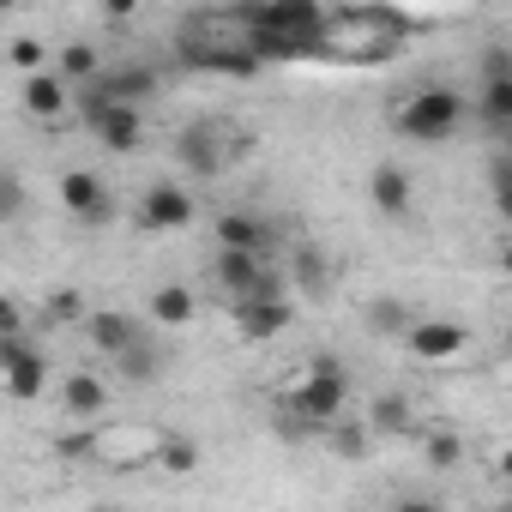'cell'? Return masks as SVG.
<instances>
[{
    "label": "cell",
    "instance_id": "2e32d148",
    "mask_svg": "<svg viewBox=\"0 0 512 512\" xmlns=\"http://www.w3.org/2000/svg\"><path fill=\"white\" fill-rule=\"evenodd\" d=\"M290 284L308 290V296H326V290H332V260H326L314 241H296V247H290Z\"/></svg>",
    "mask_w": 512,
    "mask_h": 512
},
{
    "label": "cell",
    "instance_id": "ac0fdd59",
    "mask_svg": "<svg viewBox=\"0 0 512 512\" xmlns=\"http://www.w3.org/2000/svg\"><path fill=\"white\" fill-rule=\"evenodd\" d=\"M61 404H67L73 416L97 422V416L109 410V386H103L97 374H67V380H61Z\"/></svg>",
    "mask_w": 512,
    "mask_h": 512
},
{
    "label": "cell",
    "instance_id": "f546056e",
    "mask_svg": "<svg viewBox=\"0 0 512 512\" xmlns=\"http://www.w3.org/2000/svg\"><path fill=\"white\" fill-rule=\"evenodd\" d=\"M19 205H25V181L7 175V181H0V217H19Z\"/></svg>",
    "mask_w": 512,
    "mask_h": 512
},
{
    "label": "cell",
    "instance_id": "e575fe53",
    "mask_svg": "<svg viewBox=\"0 0 512 512\" xmlns=\"http://www.w3.org/2000/svg\"><path fill=\"white\" fill-rule=\"evenodd\" d=\"M500 151H506V157H512V127H506V133H500Z\"/></svg>",
    "mask_w": 512,
    "mask_h": 512
},
{
    "label": "cell",
    "instance_id": "9a60e30c",
    "mask_svg": "<svg viewBox=\"0 0 512 512\" xmlns=\"http://www.w3.org/2000/svg\"><path fill=\"white\" fill-rule=\"evenodd\" d=\"M145 314H151V326L181 332V326H193L199 302H193V290H187V284H157V290H151V302H145Z\"/></svg>",
    "mask_w": 512,
    "mask_h": 512
},
{
    "label": "cell",
    "instance_id": "f1b7e54d",
    "mask_svg": "<svg viewBox=\"0 0 512 512\" xmlns=\"http://www.w3.org/2000/svg\"><path fill=\"white\" fill-rule=\"evenodd\" d=\"M49 320H61V326H67V320H91V314H85L79 290H55V296H49Z\"/></svg>",
    "mask_w": 512,
    "mask_h": 512
},
{
    "label": "cell",
    "instance_id": "e0dca14e",
    "mask_svg": "<svg viewBox=\"0 0 512 512\" xmlns=\"http://www.w3.org/2000/svg\"><path fill=\"white\" fill-rule=\"evenodd\" d=\"M175 157H181V169H187L193 181L223 175V151L211 145V127H187V133H181V145H175Z\"/></svg>",
    "mask_w": 512,
    "mask_h": 512
},
{
    "label": "cell",
    "instance_id": "836d02e7",
    "mask_svg": "<svg viewBox=\"0 0 512 512\" xmlns=\"http://www.w3.org/2000/svg\"><path fill=\"white\" fill-rule=\"evenodd\" d=\"M500 266H506V272H512V241H506V247H500Z\"/></svg>",
    "mask_w": 512,
    "mask_h": 512
},
{
    "label": "cell",
    "instance_id": "9c48e42d",
    "mask_svg": "<svg viewBox=\"0 0 512 512\" xmlns=\"http://www.w3.org/2000/svg\"><path fill=\"white\" fill-rule=\"evenodd\" d=\"M217 284L229 290V302H253L260 296V284L272 278V266L260 260V253H229V247H217Z\"/></svg>",
    "mask_w": 512,
    "mask_h": 512
},
{
    "label": "cell",
    "instance_id": "4dcf8cb0",
    "mask_svg": "<svg viewBox=\"0 0 512 512\" xmlns=\"http://www.w3.org/2000/svg\"><path fill=\"white\" fill-rule=\"evenodd\" d=\"M392 512H440V500H398Z\"/></svg>",
    "mask_w": 512,
    "mask_h": 512
},
{
    "label": "cell",
    "instance_id": "30bf717a",
    "mask_svg": "<svg viewBox=\"0 0 512 512\" xmlns=\"http://www.w3.org/2000/svg\"><path fill=\"white\" fill-rule=\"evenodd\" d=\"M404 344H410V356H422V362H452V356L470 350V332H464L458 320H416Z\"/></svg>",
    "mask_w": 512,
    "mask_h": 512
},
{
    "label": "cell",
    "instance_id": "277c9868",
    "mask_svg": "<svg viewBox=\"0 0 512 512\" xmlns=\"http://www.w3.org/2000/svg\"><path fill=\"white\" fill-rule=\"evenodd\" d=\"M193 217H199V199H193L181 181H151V187H145V199H139V223H145L151 235L193 229Z\"/></svg>",
    "mask_w": 512,
    "mask_h": 512
},
{
    "label": "cell",
    "instance_id": "603a6c76",
    "mask_svg": "<svg viewBox=\"0 0 512 512\" xmlns=\"http://www.w3.org/2000/svg\"><path fill=\"white\" fill-rule=\"evenodd\" d=\"M368 428H374V434H410V398H398V392L374 398V416H368Z\"/></svg>",
    "mask_w": 512,
    "mask_h": 512
},
{
    "label": "cell",
    "instance_id": "ba28073f",
    "mask_svg": "<svg viewBox=\"0 0 512 512\" xmlns=\"http://www.w3.org/2000/svg\"><path fill=\"white\" fill-rule=\"evenodd\" d=\"M229 320H235L241 344H266L296 326V308L290 302H229Z\"/></svg>",
    "mask_w": 512,
    "mask_h": 512
},
{
    "label": "cell",
    "instance_id": "52a82bcc",
    "mask_svg": "<svg viewBox=\"0 0 512 512\" xmlns=\"http://www.w3.org/2000/svg\"><path fill=\"white\" fill-rule=\"evenodd\" d=\"M55 193H61V205H67L79 223H109V181H103L97 169H67Z\"/></svg>",
    "mask_w": 512,
    "mask_h": 512
},
{
    "label": "cell",
    "instance_id": "d4e9b609",
    "mask_svg": "<svg viewBox=\"0 0 512 512\" xmlns=\"http://www.w3.org/2000/svg\"><path fill=\"white\" fill-rule=\"evenodd\" d=\"M422 458H428V464H434V470H452V464H458V458H464V440H458V434H452V428H434V434H428V440H422Z\"/></svg>",
    "mask_w": 512,
    "mask_h": 512
},
{
    "label": "cell",
    "instance_id": "d6986e66",
    "mask_svg": "<svg viewBox=\"0 0 512 512\" xmlns=\"http://www.w3.org/2000/svg\"><path fill=\"white\" fill-rule=\"evenodd\" d=\"M97 91H103L109 103H133V109H139V97L157 91V73H151V67H121V73H103Z\"/></svg>",
    "mask_w": 512,
    "mask_h": 512
},
{
    "label": "cell",
    "instance_id": "83f0119b",
    "mask_svg": "<svg viewBox=\"0 0 512 512\" xmlns=\"http://www.w3.org/2000/svg\"><path fill=\"white\" fill-rule=\"evenodd\" d=\"M157 368H163V356H157L151 344H139V350H127V356H121V374H127V380H151Z\"/></svg>",
    "mask_w": 512,
    "mask_h": 512
},
{
    "label": "cell",
    "instance_id": "7402d4cb",
    "mask_svg": "<svg viewBox=\"0 0 512 512\" xmlns=\"http://www.w3.org/2000/svg\"><path fill=\"white\" fill-rule=\"evenodd\" d=\"M157 464L175 470V476H193L199 470V446L187 434H157Z\"/></svg>",
    "mask_w": 512,
    "mask_h": 512
},
{
    "label": "cell",
    "instance_id": "d6a6232c",
    "mask_svg": "<svg viewBox=\"0 0 512 512\" xmlns=\"http://www.w3.org/2000/svg\"><path fill=\"white\" fill-rule=\"evenodd\" d=\"M500 482L512 488V452H500Z\"/></svg>",
    "mask_w": 512,
    "mask_h": 512
},
{
    "label": "cell",
    "instance_id": "7a4b0ae2",
    "mask_svg": "<svg viewBox=\"0 0 512 512\" xmlns=\"http://www.w3.org/2000/svg\"><path fill=\"white\" fill-rule=\"evenodd\" d=\"M344 398H350V374H344L332 356H320V362L284 392V410L302 416V422H314L320 434H332V422L344 416Z\"/></svg>",
    "mask_w": 512,
    "mask_h": 512
},
{
    "label": "cell",
    "instance_id": "4fadbf2b",
    "mask_svg": "<svg viewBox=\"0 0 512 512\" xmlns=\"http://www.w3.org/2000/svg\"><path fill=\"white\" fill-rule=\"evenodd\" d=\"M19 103H25V115H37V121H55V115H67V103H79V91H73L61 73H37V79H25Z\"/></svg>",
    "mask_w": 512,
    "mask_h": 512
},
{
    "label": "cell",
    "instance_id": "7c38bea8",
    "mask_svg": "<svg viewBox=\"0 0 512 512\" xmlns=\"http://www.w3.org/2000/svg\"><path fill=\"white\" fill-rule=\"evenodd\" d=\"M217 247H229V253H260V260H266L272 223L253 217V211H223V217H217Z\"/></svg>",
    "mask_w": 512,
    "mask_h": 512
},
{
    "label": "cell",
    "instance_id": "8d00e7d4",
    "mask_svg": "<svg viewBox=\"0 0 512 512\" xmlns=\"http://www.w3.org/2000/svg\"><path fill=\"white\" fill-rule=\"evenodd\" d=\"M494 512H512V500H506V506H494Z\"/></svg>",
    "mask_w": 512,
    "mask_h": 512
},
{
    "label": "cell",
    "instance_id": "5bb4252c",
    "mask_svg": "<svg viewBox=\"0 0 512 512\" xmlns=\"http://www.w3.org/2000/svg\"><path fill=\"white\" fill-rule=\"evenodd\" d=\"M410 199H416L410 175H404L398 163H374V175H368V205H374L380 217H404V211H410Z\"/></svg>",
    "mask_w": 512,
    "mask_h": 512
},
{
    "label": "cell",
    "instance_id": "d590c367",
    "mask_svg": "<svg viewBox=\"0 0 512 512\" xmlns=\"http://www.w3.org/2000/svg\"><path fill=\"white\" fill-rule=\"evenodd\" d=\"M506 350H512V326H506Z\"/></svg>",
    "mask_w": 512,
    "mask_h": 512
},
{
    "label": "cell",
    "instance_id": "ffe728a7",
    "mask_svg": "<svg viewBox=\"0 0 512 512\" xmlns=\"http://www.w3.org/2000/svg\"><path fill=\"white\" fill-rule=\"evenodd\" d=\"M61 79H67L73 91L97 85V79H103V61H97V49H91V43H67V49H61Z\"/></svg>",
    "mask_w": 512,
    "mask_h": 512
},
{
    "label": "cell",
    "instance_id": "8992f818",
    "mask_svg": "<svg viewBox=\"0 0 512 512\" xmlns=\"http://www.w3.org/2000/svg\"><path fill=\"white\" fill-rule=\"evenodd\" d=\"M0 368H7V398H19V404L43 398V386H49V356L43 350H31L25 338H7L0 344Z\"/></svg>",
    "mask_w": 512,
    "mask_h": 512
},
{
    "label": "cell",
    "instance_id": "5b68a950",
    "mask_svg": "<svg viewBox=\"0 0 512 512\" xmlns=\"http://www.w3.org/2000/svg\"><path fill=\"white\" fill-rule=\"evenodd\" d=\"M181 67L193 73H223V79H253L260 73V61H253L241 43H205V37H181Z\"/></svg>",
    "mask_w": 512,
    "mask_h": 512
},
{
    "label": "cell",
    "instance_id": "74e56055",
    "mask_svg": "<svg viewBox=\"0 0 512 512\" xmlns=\"http://www.w3.org/2000/svg\"><path fill=\"white\" fill-rule=\"evenodd\" d=\"M97 512H109V506H97Z\"/></svg>",
    "mask_w": 512,
    "mask_h": 512
},
{
    "label": "cell",
    "instance_id": "4316f807",
    "mask_svg": "<svg viewBox=\"0 0 512 512\" xmlns=\"http://www.w3.org/2000/svg\"><path fill=\"white\" fill-rule=\"evenodd\" d=\"M368 326H374V332H404V338H410L416 320H410L398 302H374V308H368Z\"/></svg>",
    "mask_w": 512,
    "mask_h": 512
},
{
    "label": "cell",
    "instance_id": "44dd1931",
    "mask_svg": "<svg viewBox=\"0 0 512 512\" xmlns=\"http://www.w3.org/2000/svg\"><path fill=\"white\" fill-rule=\"evenodd\" d=\"M476 103H482V121H494V133L512 127V79H482Z\"/></svg>",
    "mask_w": 512,
    "mask_h": 512
},
{
    "label": "cell",
    "instance_id": "cb8c5ba5",
    "mask_svg": "<svg viewBox=\"0 0 512 512\" xmlns=\"http://www.w3.org/2000/svg\"><path fill=\"white\" fill-rule=\"evenodd\" d=\"M7 61H13V67H19L25 79H37V73H49V49H43L37 37H13V43H7Z\"/></svg>",
    "mask_w": 512,
    "mask_h": 512
},
{
    "label": "cell",
    "instance_id": "6da1fadb",
    "mask_svg": "<svg viewBox=\"0 0 512 512\" xmlns=\"http://www.w3.org/2000/svg\"><path fill=\"white\" fill-rule=\"evenodd\" d=\"M464 127V97L452 85H422L392 109V133H404L410 145H446Z\"/></svg>",
    "mask_w": 512,
    "mask_h": 512
},
{
    "label": "cell",
    "instance_id": "484cf974",
    "mask_svg": "<svg viewBox=\"0 0 512 512\" xmlns=\"http://www.w3.org/2000/svg\"><path fill=\"white\" fill-rule=\"evenodd\" d=\"M368 434H374V428H362V422H332V446H338L344 458H368Z\"/></svg>",
    "mask_w": 512,
    "mask_h": 512
},
{
    "label": "cell",
    "instance_id": "3957f363",
    "mask_svg": "<svg viewBox=\"0 0 512 512\" xmlns=\"http://www.w3.org/2000/svg\"><path fill=\"white\" fill-rule=\"evenodd\" d=\"M79 115H85L91 139H97V145H109L115 157H127V151H139V145H145V115H139L133 103H109L97 85H85V91H79Z\"/></svg>",
    "mask_w": 512,
    "mask_h": 512
},
{
    "label": "cell",
    "instance_id": "8fae6325",
    "mask_svg": "<svg viewBox=\"0 0 512 512\" xmlns=\"http://www.w3.org/2000/svg\"><path fill=\"white\" fill-rule=\"evenodd\" d=\"M85 338H91V344H97L103 356H115V362H121L127 350H139V344H145V326H139L133 314H115V308H97V314L85 320Z\"/></svg>",
    "mask_w": 512,
    "mask_h": 512
},
{
    "label": "cell",
    "instance_id": "1f68e13d",
    "mask_svg": "<svg viewBox=\"0 0 512 512\" xmlns=\"http://www.w3.org/2000/svg\"><path fill=\"white\" fill-rule=\"evenodd\" d=\"M494 211H500V223L512 229V187H506V193H494Z\"/></svg>",
    "mask_w": 512,
    "mask_h": 512
}]
</instances>
